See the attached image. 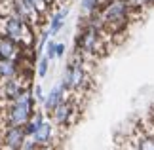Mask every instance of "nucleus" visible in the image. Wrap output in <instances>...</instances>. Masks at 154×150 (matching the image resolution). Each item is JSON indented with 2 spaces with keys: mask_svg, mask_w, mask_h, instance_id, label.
<instances>
[{
  "mask_svg": "<svg viewBox=\"0 0 154 150\" xmlns=\"http://www.w3.org/2000/svg\"><path fill=\"white\" fill-rule=\"evenodd\" d=\"M34 97L32 87L25 89L17 99L10 101L8 105L0 110V129H6L10 125H23L27 124L29 120L32 118V114L36 112L34 110Z\"/></svg>",
  "mask_w": 154,
  "mask_h": 150,
  "instance_id": "nucleus-1",
  "label": "nucleus"
},
{
  "mask_svg": "<svg viewBox=\"0 0 154 150\" xmlns=\"http://www.w3.org/2000/svg\"><path fill=\"white\" fill-rule=\"evenodd\" d=\"M36 31H38L36 27H32L31 23H27L25 19H21L15 14L0 19V34L10 36L25 50H32L36 46V40H38Z\"/></svg>",
  "mask_w": 154,
  "mask_h": 150,
  "instance_id": "nucleus-2",
  "label": "nucleus"
},
{
  "mask_svg": "<svg viewBox=\"0 0 154 150\" xmlns=\"http://www.w3.org/2000/svg\"><path fill=\"white\" fill-rule=\"evenodd\" d=\"M103 32L105 31H99V29L91 27V25H86L80 31L78 38H76V51L82 53L86 59L95 57V55H105L106 53L105 42L109 36H103Z\"/></svg>",
  "mask_w": 154,
  "mask_h": 150,
  "instance_id": "nucleus-3",
  "label": "nucleus"
},
{
  "mask_svg": "<svg viewBox=\"0 0 154 150\" xmlns=\"http://www.w3.org/2000/svg\"><path fill=\"white\" fill-rule=\"evenodd\" d=\"M80 112H82V106L78 105L76 97H72V93H69L67 97L50 112V120L57 127L67 129V127H72L76 124V116H78Z\"/></svg>",
  "mask_w": 154,
  "mask_h": 150,
  "instance_id": "nucleus-4",
  "label": "nucleus"
},
{
  "mask_svg": "<svg viewBox=\"0 0 154 150\" xmlns=\"http://www.w3.org/2000/svg\"><path fill=\"white\" fill-rule=\"evenodd\" d=\"M129 145L133 150H154V133H150L143 124L133 125L131 135H129Z\"/></svg>",
  "mask_w": 154,
  "mask_h": 150,
  "instance_id": "nucleus-5",
  "label": "nucleus"
},
{
  "mask_svg": "<svg viewBox=\"0 0 154 150\" xmlns=\"http://www.w3.org/2000/svg\"><path fill=\"white\" fill-rule=\"evenodd\" d=\"M27 141V133L23 125H10L2 133V145L14 148V150H23V145Z\"/></svg>",
  "mask_w": 154,
  "mask_h": 150,
  "instance_id": "nucleus-6",
  "label": "nucleus"
},
{
  "mask_svg": "<svg viewBox=\"0 0 154 150\" xmlns=\"http://www.w3.org/2000/svg\"><path fill=\"white\" fill-rule=\"evenodd\" d=\"M53 131H55V124L53 122H44L40 124V127L36 129V133L32 135V139L36 141V145L38 146H48V145H53V142H55V133H53ZM55 146V145H53Z\"/></svg>",
  "mask_w": 154,
  "mask_h": 150,
  "instance_id": "nucleus-7",
  "label": "nucleus"
},
{
  "mask_svg": "<svg viewBox=\"0 0 154 150\" xmlns=\"http://www.w3.org/2000/svg\"><path fill=\"white\" fill-rule=\"evenodd\" d=\"M67 95H69V89L65 87V84H63V82H59L57 86H53V87H51V91L48 93V97L44 99V110L50 114V112L55 109V106L61 103L65 97H67Z\"/></svg>",
  "mask_w": 154,
  "mask_h": 150,
  "instance_id": "nucleus-8",
  "label": "nucleus"
},
{
  "mask_svg": "<svg viewBox=\"0 0 154 150\" xmlns=\"http://www.w3.org/2000/svg\"><path fill=\"white\" fill-rule=\"evenodd\" d=\"M23 50H25V47H21L15 40L0 34V59H17Z\"/></svg>",
  "mask_w": 154,
  "mask_h": 150,
  "instance_id": "nucleus-9",
  "label": "nucleus"
},
{
  "mask_svg": "<svg viewBox=\"0 0 154 150\" xmlns=\"http://www.w3.org/2000/svg\"><path fill=\"white\" fill-rule=\"evenodd\" d=\"M21 72L17 59H0V80H8Z\"/></svg>",
  "mask_w": 154,
  "mask_h": 150,
  "instance_id": "nucleus-10",
  "label": "nucleus"
},
{
  "mask_svg": "<svg viewBox=\"0 0 154 150\" xmlns=\"http://www.w3.org/2000/svg\"><path fill=\"white\" fill-rule=\"evenodd\" d=\"M80 10L82 14H95L97 10H101V0H80Z\"/></svg>",
  "mask_w": 154,
  "mask_h": 150,
  "instance_id": "nucleus-11",
  "label": "nucleus"
},
{
  "mask_svg": "<svg viewBox=\"0 0 154 150\" xmlns=\"http://www.w3.org/2000/svg\"><path fill=\"white\" fill-rule=\"evenodd\" d=\"M48 69H50V59H48V55H42V57H40V61H38V65H36V74H38V78H46Z\"/></svg>",
  "mask_w": 154,
  "mask_h": 150,
  "instance_id": "nucleus-12",
  "label": "nucleus"
},
{
  "mask_svg": "<svg viewBox=\"0 0 154 150\" xmlns=\"http://www.w3.org/2000/svg\"><path fill=\"white\" fill-rule=\"evenodd\" d=\"M131 10H146V8H152L154 6V0H128Z\"/></svg>",
  "mask_w": 154,
  "mask_h": 150,
  "instance_id": "nucleus-13",
  "label": "nucleus"
},
{
  "mask_svg": "<svg viewBox=\"0 0 154 150\" xmlns=\"http://www.w3.org/2000/svg\"><path fill=\"white\" fill-rule=\"evenodd\" d=\"M51 25H50V36H55V34L61 31V29L65 27V21H57V19H51L50 21Z\"/></svg>",
  "mask_w": 154,
  "mask_h": 150,
  "instance_id": "nucleus-14",
  "label": "nucleus"
},
{
  "mask_svg": "<svg viewBox=\"0 0 154 150\" xmlns=\"http://www.w3.org/2000/svg\"><path fill=\"white\" fill-rule=\"evenodd\" d=\"M48 36H50V31H44L42 34H38V40H36V46L38 50H42V47L48 44Z\"/></svg>",
  "mask_w": 154,
  "mask_h": 150,
  "instance_id": "nucleus-15",
  "label": "nucleus"
},
{
  "mask_svg": "<svg viewBox=\"0 0 154 150\" xmlns=\"http://www.w3.org/2000/svg\"><path fill=\"white\" fill-rule=\"evenodd\" d=\"M46 55H48L50 61H53L57 55H55V42H48V47H46Z\"/></svg>",
  "mask_w": 154,
  "mask_h": 150,
  "instance_id": "nucleus-16",
  "label": "nucleus"
},
{
  "mask_svg": "<svg viewBox=\"0 0 154 150\" xmlns=\"http://www.w3.org/2000/svg\"><path fill=\"white\" fill-rule=\"evenodd\" d=\"M32 93H34V97H36V101H40V103L46 99L44 95H42V87H40V84H36V86L32 87Z\"/></svg>",
  "mask_w": 154,
  "mask_h": 150,
  "instance_id": "nucleus-17",
  "label": "nucleus"
},
{
  "mask_svg": "<svg viewBox=\"0 0 154 150\" xmlns=\"http://www.w3.org/2000/svg\"><path fill=\"white\" fill-rule=\"evenodd\" d=\"M63 53H65V44L59 42V44H55V55L57 57H63Z\"/></svg>",
  "mask_w": 154,
  "mask_h": 150,
  "instance_id": "nucleus-18",
  "label": "nucleus"
},
{
  "mask_svg": "<svg viewBox=\"0 0 154 150\" xmlns=\"http://www.w3.org/2000/svg\"><path fill=\"white\" fill-rule=\"evenodd\" d=\"M126 150H133V148H131V145H129V142H128V148H126Z\"/></svg>",
  "mask_w": 154,
  "mask_h": 150,
  "instance_id": "nucleus-19",
  "label": "nucleus"
}]
</instances>
